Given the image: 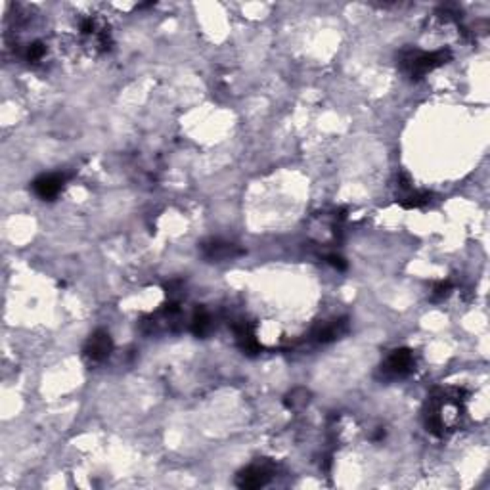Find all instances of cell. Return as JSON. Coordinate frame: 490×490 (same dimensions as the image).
<instances>
[{
  "instance_id": "cell-2",
  "label": "cell",
  "mask_w": 490,
  "mask_h": 490,
  "mask_svg": "<svg viewBox=\"0 0 490 490\" xmlns=\"http://www.w3.org/2000/svg\"><path fill=\"white\" fill-rule=\"evenodd\" d=\"M446 57H448V52H431V54H427V52H406L404 54V57H402V67L408 71V75L410 77H423L427 75L429 71H433L435 67H439V65H442L446 62Z\"/></svg>"
},
{
  "instance_id": "cell-3",
  "label": "cell",
  "mask_w": 490,
  "mask_h": 490,
  "mask_svg": "<svg viewBox=\"0 0 490 490\" xmlns=\"http://www.w3.org/2000/svg\"><path fill=\"white\" fill-rule=\"evenodd\" d=\"M414 355L408 349H399L391 352V357L383 364V372L389 377H404L414 369Z\"/></svg>"
},
{
  "instance_id": "cell-10",
  "label": "cell",
  "mask_w": 490,
  "mask_h": 490,
  "mask_svg": "<svg viewBox=\"0 0 490 490\" xmlns=\"http://www.w3.org/2000/svg\"><path fill=\"white\" fill-rule=\"evenodd\" d=\"M330 262H331V265H333V267L341 268V270H343V268H345V262H343V259H341V257H335V255H331Z\"/></svg>"
},
{
  "instance_id": "cell-7",
  "label": "cell",
  "mask_w": 490,
  "mask_h": 490,
  "mask_svg": "<svg viewBox=\"0 0 490 490\" xmlns=\"http://www.w3.org/2000/svg\"><path fill=\"white\" fill-rule=\"evenodd\" d=\"M191 325H194L196 335H205L211 330V316L205 311H198L191 320Z\"/></svg>"
},
{
  "instance_id": "cell-9",
  "label": "cell",
  "mask_w": 490,
  "mask_h": 490,
  "mask_svg": "<svg viewBox=\"0 0 490 490\" xmlns=\"http://www.w3.org/2000/svg\"><path fill=\"white\" fill-rule=\"evenodd\" d=\"M209 257H213V259H223V257H232V255H236L238 251H234V247L230 245V243H213V245H209Z\"/></svg>"
},
{
  "instance_id": "cell-6",
  "label": "cell",
  "mask_w": 490,
  "mask_h": 490,
  "mask_svg": "<svg viewBox=\"0 0 490 490\" xmlns=\"http://www.w3.org/2000/svg\"><path fill=\"white\" fill-rule=\"evenodd\" d=\"M64 182H65L64 174H45V177H40V179L35 180L33 190H35V194H37L38 198L52 199V198H56L57 194L62 191Z\"/></svg>"
},
{
  "instance_id": "cell-1",
  "label": "cell",
  "mask_w": 490,
  "mask_h": 490,
  "mask_svg": "<svg viewBox=\"0 0 490 490\" xmlns=\"http://www.w3.org/2000/svg\"><path fill=\"white\" fill-rule=\"evenodd\" d=\"M464 410V399L460 389H446L429 401L427 410V427L435 435H445L452 431L460 423Z\"/></svg>"
},
{
  "instance_id": "cell-4",
  "label": "cell",
  "mask_w": 490,
  "mask_h": 490,
  "mask_svg": "<svg viewBox=\"0 0 490 490\" xmlns=\"http://www.w3.org/2000/svg\"><path fill=\"white\" fill-rule=\"evenodd\" d=\"M113 349V343H111V338H109L108 331H96L94 335H90L89 343L84 347V355L92 362H102L109 357V352Z\"/></svg>"
},
{
  "instance_id": "cell-5",
  "label": "cell",
  "mask_w": 490,
  "mask_h": 490,
  "mask_svg": "<svg viewBox=\"0 0 490 490\" xmlns=\"http://www.w3.org/2000/svg\"><path fill=\"white\" fill-rule=\"evenodd\" d=\"M270 477H272V469L267 464H255L249 465L245 472H242L238 484L242 489H259V486H265L270 481Z\"/></svg>"
},
{
  "instance_id": "cell-8",
  "label": "cell",
  "mask_w": 490,
  "mask_h": 490,
  "mask_svg": "<svg viewBox=\"0 0 490 490\" xmlns=\"http://www.w3.org/2000/svg\"><path fill=\"white\" fill-rule=\"evenodd\" d=\"M429 194H425V191H414V194H410L408 198H404V201H402V207H406V209H418V207H423V205L429 204Z\"/></svg>"
}]
</instances>
